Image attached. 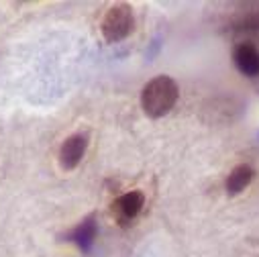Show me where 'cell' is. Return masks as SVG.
<instances>
[{
    "mask_svg": "<svg viewBox=\"0 0 259 257\" xmlns=\"http://www.w3.org/2000/svg\"><path fill=\"white\" fill-rule=\"evenodd\" d=\"M233 59L235 66L241 74L255 78L259 76V49L251 43H239L233 51Z\"/></svg>",
    "mask_w": 259,
    "mask_h": 257,
    "instance_id": "4",
    "label": "cell"
},
{
    "mask_svg": "<svg viewBox=\"0 0 259 257\" xmlns=\"http://www.w3.org/2000/svg\"><path fill=\"white\" fill-rule=\"evenodd\" d=\"M133 31V11L128 5H114L104 21H102V35L108 43H118L126 39Z\"/></svg>",
    "mask_w": 259,
    "mask_h": 257,
    "instance_id": "2",
    "label": "cell"
},
{
    "mask_svg": "<svg viewBox=\"0 0 259 257\" xmlns=\"http://www.w3.org/2000/svg\"><path fill=\"white\" fill-rule=\"evenodd\" d=\"M88 149V137L78 133V135H72L63 141L61 149H59V165L63 169H74L78 167V163L82 161L84 153Z\"/></svg>",
    "mask_w": 259,
    "mask_h": 257,
    "instance_id": "3",
    "label": "cell"
},
{
    "mask_svg": "<svg viewBox=\"0 0 259 257\" xmlns=\"http://www.w3.org/2000/svg\"><path fill=\"white\" fill-rule=\"evenodd\" d=\"M145 204V196L141 194V192H126V194H122L114 204H112V210L116 212V217L126 223V221H133L141 208Z\"/></svg>",
    "mask_w": 259,
    "mask_h": 257,
    "instance_id": "5",
    "label": "cell"
},
{
    "mask_svg": "<svg viewBox=\"0 0 259 257\" xmlns=\"http://www.w3.org/2000/svg\"><path fill=\"white\" fill-rule=\"evenodd\" d=\"M96 235H98V227H96L94 219L90 217V219H86L82 225H78V227L68 235V239L74 241L82 251H90V247L94 245Z\"/></svg>",
    "mask_w": 259,
    "mask_h": 257,
    "instance_id": "6",
    "label": "cell"
},
{
    "mask_svg": "<svg viewBox=\"0 0 259 257\" xmlns=\"http://www.w3.org/2000/svg\"><path fill=\"white\" fill-rule=\"evenodd\" d=\"M178 96H180L178 84L169 76H157L145 84L141 92V106L147 116L161 118L176 106Z\"/></svg>",
    "mask_w": 259,
    "mask_h": 257,
    "instance_id": "1",
    "label": "cell"
},
{
    "mask_svg": "<svg viewBox=\"0 0 259 257\" xmlns=\"http://www.w3.org/2000/svg\"><path fill=\"white\" fill-rule=\"evenodd\" d=\"M253 174L255 172L251 165H237L227 178V192L229 194H239V192H243L251 184Z\"/></svg>",
    "mask_w": 259,
    "mask_h": 257,
    "instance_id": "7",
    "label": "cell"
}]
</instances>
